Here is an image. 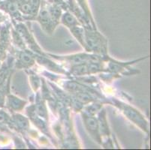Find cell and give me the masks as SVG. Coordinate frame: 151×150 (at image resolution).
Listing matches in <instances>:
<instances>
[{
	"label": "cell",
	"instance_id": "15",
	"mask_svg": "<svg viewBox=\"0 0 151 150\" xmlns=\"http://www.w3.org/2000/svg\"><path fill=\"white\" fill-rule=\"evenodd\" d=\"M75 98H76L82 105L85 104H87V103H90L93 101V97H92L91 95L89 93L84 92V91H78V92H76Z\"/></svg>",
	"mask_w": 151,
	"mask_h": 150
},
{
	"label": "cell",
	"instance_id": "4",
	"mask_svg": "<svg viewBox=\"0 0 151 150\" xmlns=\"http://www.w3.org/2000/svg\"><path fill=\"white\" fill-rule=\"evenodd\" d=\"M14 27L15 30L21 36L25 44H27L29 45V48L32 51L35 52L37 54L45 55V53L42 52L41 48L36 44L35 39H34V38L32 37V34L29 32V29L25 25L21 23H14Z\"/></svg>",
	"mask_w": 151,
	"mask_h": 150
},
{
	"label": "cell",
	"instance_id": "20",
	"mask_svg": "<svg viewBox=\"0 0 151 150\" xmlns=\"http://www.w3.org/2000/svg\"><path fill=\"white\" fill-rule=\"evenodd\" d=\"M5 129H6V128H5V125H4V124L0 123V132L5 131H6Z\"/></svg>",
	"mask_w": 151,
	"mask_h": 150
},
{
	"label": "cell",
	"instance_id": "6",
	"mask_svg": "<svg viewBox=\"0 0 151 150\" xmlns=\"http://www.w3.org/2000/svg\"><path fill=\"white\" fill-rule=\"evenodd\" d=\"M17 3L19 11L23 14L29 17L37 16L40 6V0H18Z\"/></svg>",
	"mask_w": 151,
	"mask_h": 150
},
{
	"label": "cell",
	"instance_id": "3",
	"mask_svg": "<svg viewBox=\"0 0 151 150\" xmlns=\"http://www.w3.org/2000/svg\"><path fill=\"white\" fill-rule=\"evenodd\" d=\"M82 118L86 130L89 134L96 142L101 144V136L100 134L98 119L94 117L93 115H89L85 113H82Z\"/></svg>",
	"mask_w": 151,
	"mask_h": 150
},
{
	"label": "cell",
	"instance_id": "12",
	"mask_svg": "<svg viewBox=\"0 0 151 150\" xmlns=\"http://www.w3.org/2000/svg\"><path fill=\"white\" fill-rule=\"evenodd\" d=\"M34 109L37 115L44 120H47L48 119V114L47 111V107L43 100H42L40 95L38 93L36 97V103L34 105Z\"/></svg>",
	"mask_w": 151,
	"mask_h": 150
},
{
	"label": "cell",
	"instance_id": "11",
	"mask_svg": "<svg viewBox=\"0 0 151 150\" xmlns=\"http://www.w3.org/2000/svg\"><path fill=\"white\" fill-rule=\"evenodd\" d=\"M99 127V131L101 136H105V137H109L110 136V130L108 128V122L106 119V112L105 110H102L99 113L98 119Z\"/></svg>",
	"mask_w": 151,
	"mask_h": 150
},
{
	"label": "cell",
	"instance_id": "2",
	"mask_svg": "<svg viewBox=\"0 0 151 150\" xmlns=\"http://www.w3.org/2000/svg\"><path fill=\"white\" fill-rule=\"evenodd\" d=\"M115 104L117 106L120 110H122L124 115L128 118L130 121L138 126L141 130L145 131L148 133V122L145 118V116L134 107L130 105L125 104V103L120 102L118 101H115Z\"/></svg>",
	"mask_w": 151,
	"mask_h": 150
},
{
	"label": "cell",
	"instance_id": "8",
	"mask_svg": "<svg viewBox=\"0 0 151 150\" xmlns=\"http://www.w3.org/2000/svg\"><path fill=\"white\" fill-rule=\"evenodd\" d=\"M8 125L11 128L15 129L18 131H25L28 130L29 127L28 119L20 114H13V116H11Z\"/></svg>",
	"mask_w": 151,
	"mask_h": 150
},
{
	"label": "cell",
	"instance_id": "5",
	"mask_svg": "<svg viewBox=\"0 0 151 150\" xmlns=\"http://www.w3.org/2000/svg\"><path fill=\"white\" fill-rule=\"evenodd\" d=\"M36 20L40 23L42 29L47 34H52L59 23L53 20L49 12L48 8L45 6L42 7L41 10L39 11Z\"/></svg>",
	"mask_w": 151,
	"mask_h": 150
},
{
	"label": "cell",
	"instance_id": "10",
	"mask_svg": "<svg viewBox=\"0 0 151 150\" xmlns=\"http://www.w3.org/2000/svg\"><path fill=\"white\" fill-rule=\"evenodd\" d=\"M27 103V101L19 98L17 96L8 94L5 98V106L11 112H19L24 108Z\"/></svg>",
	"mask_w": 151,
	"mask_h": 150
},
{
	"label": "cell",
	"instance_id": "19",
	"mask_svg": "<svg viewBox=\"0 0 151 150\" xmlns=\"http://www.w3.org/2000/svg\"><path fill=\"white\" fill-rule=\"evenodd\" d=\"M7 20V16L5 14H4L2 12L0 11V24L3 23L4 22H5V20Z\"/></svg>",
	"mask_w": 151,
	"mask_h": 150
},
{
	"label": "cell",
	"instance_id": "1",
	"mask_svg": "<svg viewBox=\"0 0 151 150\" xmlns=\"http://www.w3.org/2000/svg\"><path fill=\"white\" fill-rule=\"evenodd\" d=\"M84 41L86 51L102 55L107 53V41L99 32L84 29Z\"/></svg>",
	"mask_w": 151,
	"mask_h": 150
},
{
	"label": "cell",
	"instance_id": "18",
	"mask_svg": "<svg viewBox=\"0 0 151 150\" xmlns=\"http://www.w3.org/2000/svg\"><path fill=\"white\" fill-rule=\"evenodd\" d=\"M30 82H31V84L34 90H37V89L39 87V84H40V80H39L38 77L35 76V74L31 75L30 76Z\"/></svg>",
	"mask_w": 151,
	"mask_h": 150
},
{
	"label": "cell",
	"instance_id": "13",
	"mask_svg": "<svg viewBox=\"0 0 151 150\" xmlns=\"http://www.w3.org/2000/svg\"><path fill=\"white\" fill-rule=\"evenodd\" d=\"M61 23L68 29L75 27L76 26H81L80 22H78L76 17L73 14H71L69 12H65L61 16Z\"/></svg>",
	"mask_w": 151,
	"mask_h": 150
},
{
	"label": "cell",
	"instance_id": "16",
	"mask_svg": "<svg viewBox=\"0 0 151 150\" xmlns=\"http://www.w3.org/2000/svg\"><path fill=\"white\" fill-rule=\"evenodd\" d=\"M9 81L10 79L8 80L7 83H5L2 87L0 88V108L5 107V98L7 95L9 94Z\"/></svg>",
	"mask_w": 151,
	"mask_h": 150
},
{
	"label": "cell",
	"instance_id": "14",
	"mask_svg": "<svg viewBox=\"0 0 151 150\" xmlns=\"http://www.w3.org/2000/svg\"><path fill=\"white\" fill-rule=\"evenodd\" d=\"M71 32L75 36V38L79 41V43L81 44L83 47H85L84 41V29L82 28L81 26H76L75 27L70 29Z\"/></svg>",
	"mask_w": 151,
	"mask_h": 150
},
{
	"label": "cell",
	"instance_id": "9",
	"mask_svg": "<svg viewBox=\"0 0 151 150\" xmlns=\"http://www.w3.org/2000/svg\"><path fill=\"white\" fill-rule=\"evenodd\" d=\"M0 9L9 14L16 20H21V15L19 13L17 1L14 0H4L0 1Z\"/></svg>",
	"mask_w": 151,
	"mask_h": 150
},
{
	"label": "cell",
	"instance_id": "17",
	"mask_svg": "<svg viewBox=\"0 0 151 150\" xmlns=\"http://www.w3.org/2000/svg\"><path fill=\"white\" fill-rule=\"evenodd\" d=\"M10 119L11 116L8 114V113L5 112L3 110H0V123L8 125L9 123Z\"/></svg>",
	"mask_w": 151,
	"mask_h": 150
},
{
	"label": "cell",
	"instance_id": "7",
	"mask_svg": "<svg viewBox=\"0 0 151 150\" xmlns=\"http://www.w3.org/2000/svg\"><path fill=\"white\" fill-rule=\"evenodd\" d=\"M35 63V55L32 54L31 52L20 51L17 55V60L15 65L16 68L18 69H28L31 68Z\"/></svg>",
	"mask_w": 151,
	"mask_h": 150
}]
</instances>
